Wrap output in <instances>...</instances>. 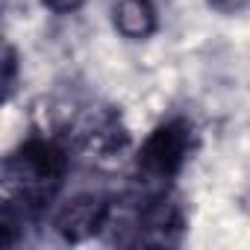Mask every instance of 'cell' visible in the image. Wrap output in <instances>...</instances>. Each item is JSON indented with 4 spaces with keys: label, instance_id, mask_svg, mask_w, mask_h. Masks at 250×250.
Listing matches in <instances>:
<instances>
[{
    "label": "cell",
    "instance_id": "3957f363",
    "mask_svg": "<svg viewBox=\"0 0 250 250\" xmlns=\"http://www.w3.org/2000/svg\"><path fill=\"white\" fill-rule=\"evenodd\" d=\"M109 209L112 206L100 194H77L59 206V212L53 218V229L68 241H83L106 227Z\"/></svg>",
    "mask_w": 250,
    "mask_h": 250
},
{
    "label": "cell",
    "instance_id": "5b68a950",
    "mask_svg": "<svg viewBox=\"0 0 250 250\" xmlns=\"http://www.w3.org/2000/svg\"><path fill=\"white\" fill-rule=\"evenodd\" d=\"M85 147L94 150V153H103V156H112V153H121L127 147V130L121 127V121L115 112H94L85 124Z\"/></svg>",
    "mask_w": 250,
    "mask_h": 250
},
{
    "label": "cell",
    "instance_id": "277c9868",
    "mask_svg": "<svg viewBox=\"0 0 250 250\" xmlns=\"http://www.w3.org/2000/svg\"><path fill=\"white\" fill-rule=\"evenodd\" d=\"M112 21L124 39L142 42V39L153 36V30H156V6L150 0H118Z\"/></svg>",
    "mask_w": 250,
    "mask_h": 250
},
{
    "label": "cell",
    "instance_id": "ba28073f",
    "mask_svg": "<svg viewBox=\"0 0 250 250\" xmlns=\"http://www.w3.org/2000/svg\"><path fill=\"white\" fill-rule=\"evenodd\" d=\"M42 3H44L50 12H56V15H65V12H77L85 0H42Z\"/></svg>",
    "mask_w": 250,
    "mask_h": 250
},
{
    "label": "cell",
    "instance_id": "7a4b0ae2",
    "mask_svg": "<svg viewBox=\"0 0 250 250\" xmlns=\"http://www.w3.org/2000/svg\"><path fill=\"white\" fill-rule=\"evenodd\" d=\"M194 145V130L186 118L165 121L147 136L139 153V174L150 191H165V186L183 171Z\"/></svg>",
    "mask_w": 250,
    "mask_h": 250
},
{
    "label": "cell",
    "instance_id": "8992f818",
    "mask_svg": "<svg viewBox=\"0 0 250 250\" xmlns=\"http://www.w3.org/2000/svg\"><path fill=\"white\" fill-rule=\"evenodd\" d=\"M15 74H18V56H15V50L6 44V53H3V94H6V100H9L12 91H15Z\"/></svg>",
    "mask_w": 250,
    "mask_h": 250
},
{
    "label": "cell",
    "instance_id": "52a82bcc",
    "mask_svg": "<svg viewBox=\"0 0 250 250\" xmlns=\"http://www.w3.org/2000/svg\"><path fill=\"white\" fill-rule=\"evenodd\" d=\"M206 3L215 9V12H221V15H235V12H241L250 0H206Z\"/></svg>",
    "mask_w": 250,
    "mask_h": 250
},
{
    "label": "cell",
    "instance_id": "6da1fadb",
    "mask_svg": "<svg viewBox=\"0 0 250 250\" xmlns=\"http://www.w3.org/2000/svg\"><path fill=\"white\" fill-rule=\"evenodd\" d=\"M65 177V153L56 142L30 139L3 162V212L21 224L53 200Z\"/></svg>",
    "mask_w": 250,
    "mask_h": 250
}]
</instances>
